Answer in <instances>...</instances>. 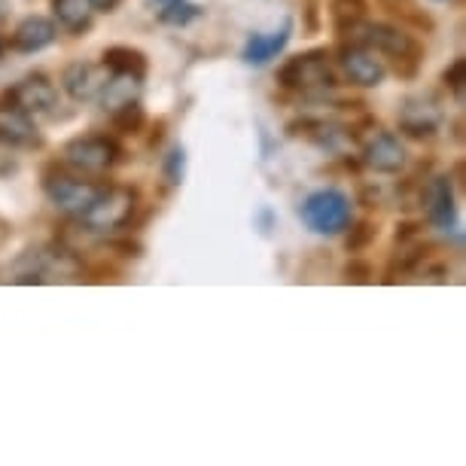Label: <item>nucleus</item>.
Segmentation results:
<instances>
[{
    "instance_id": "1",
    "label": "nucleus",
    "mask_w": 466,
    "mask_h": 466,
    "mask_svg": "<svg viewBox=\"0 0 466 466\" xmlns=\"http://www.w3.org/2000/svg\"><path fill=\"white\" fill-rule=\"evenodd\" d=\"M341 34L350 43H360V46L372 49L375 56H387L397 65L400 76H415L420 61H424V46L406 34L397 25H384V22H350L348 28H341Z\"/></svg>"
},
{
    "instance_id": "2",
    "label": "nucleus",
    "mask_w": 466,
    "mask_h": 466,
    "mask_svg": "<svg viewBox=\"0 0 466 466\" xmlns=\"http://www.w3.org/2000/svg\"><path fill=\"white\" fill-rule=\"evenodd\" d=\"M278 86H284L289 92H323L336 89V70H332L329 52L327 49H308L299 56L287 58L278 67Z\"/></svg>"
},
{
    "instance_id": "3",
    "label": "nucleus",
    "mask_w": 466,
    "mask_h": 466,
    "mask_svg": "<svg viewBox=\"0 0 466 466\" xmlns=\"http://www.w3.org/2000/svg\"><path fill=\"white\" fill-rule=\"evenodd\" d=\"M299 217L314 235H341L354 223V205L341 189H318L302 201Z\"/></svg>"
},
{
    "instance_id": "4",
    "label": "nucleus",
    "mask_w": 466,
    "mask_h": 466,
    "mask_svg": "<svg viewBox=\"0 0 466 466\" xmlns=\"http://www.w3.org/2000/svg\"><path fill=\"white\" fill-rule=\"evenodd\" d=\"M43 189H46L49 201L61 210V214L83 217L86 210L92 208V201L98 198V192L104 187L95 180H83V174L52 168V171L43 174Z\"/></svg>"
},
{
    "instance_id": "5",
    "label": "nucleus",
    "mask_w": 466,
    "mask_h": 466,
    "mask_svg": "<svg viewBox=\"0 0 466 466\" xmlns=\"http://www.w3.org/2000/svg\"><path fill=\"white\" fill-rule=\"evenodd\" d=\"M137 210V192L128 187H104L92 208L80 217L89 232H116L135 217Z\"/></svg>"
},
{
    "instance_id": "6",
    "label": "nucleus",
    "mask_w": 466,
    "mask_h": 466,
    "mask_svg": "<svg viewBox=\"0 0 466 466\" xmlns=\"http://www.w3.org/2000/svg\"><path fill=\"white\" fill-rule=\"evenodd\" d=\"M61 159L80 174H104L122 159V147L107 135H83L67 140Z\"/></svg>"
},
{
    "instance_id": "7",
    "label": "nucleus",
    "mask_w": 466,
    "mask_h": 466,
    "mask_svg": "<svg viewBox=\"0 0 466 466\" xmlns=\"http://www.w3.org/2000/svg\"><path fill=\"white\" fill-rule=\"evenodd\" d=\"M442 104H439L436 95H411V98L402 101L400 107V131L415 140H424V137H433L439 128H442Z\"/></svg>"
},
{
    "instance_id": "8",
    "label": "nucleus",
    "mask_w": 466,
    "mask_h": 466,
    "mask_svg": "<svg viewBox=\"0 0 466 466\" xmlns=\"http://www.w3.org/2000/svg\"><path fill=\"white\" fill-rule=\"evenodd\" d=\"M339 67H341V74L348 76V83L360 86V89H375L387 76L384 61L375 58V52L360 46V43H345V46L339 49Z\"/></svg>"
},
{
    "instance_id": "9",
    "label": "nucleus",
    "mask_w": 466,
    "mask_h": 466,
    "mask_svg": "<svg viewBox=\"0 0 466 466\" xmlns=\"http://www.w3.org/2000/svg\"><path fill=\"white\" fill-rule=\"evenodd\" d=\"M6 101L22 113H28V116H43V113H52V107L58 104V89L46 74H28L6 92Z\"/></svg>"
},
{
    "instance_id": "10",
    "label": "nucleus",
    "mask_w": 466,
    "mask_h": 466,
    "mask_svg": "<svg viewBox=\"0 0 466 466\" xmlns=\"http://www.w3.org/2000/svg\"><path fill=\"white\" fill-rule=\"evenodd\" d=\"M363 162H366V168H372L375 174H400L406 168L409 153L393 131H378V135L366 140Z\"/></svg>"
},
{
    "instance_id": "11",
    "label": "nucleus",
    "mask_w": 466,
    "mask_h": 466,
    "mask_svg": "<svg viewBox=\"0 0 466 466\" xmlns=\"http://www.w3.org/2000/svg\"><path fill=\"white\" fill-rule=\"evenodd\" d=\"M107 83V67L92 65V61H74L61 74V86L74 101H95Z\"/></svg>"
},
{
    "instance_id": "12",
    "label": "nucleus",
    "mask_w": 466,
    "mask_h": 466,
    "mask_svg": "<svg viewBox=\"0 0 466 466\" xmlns=\"http://www.w3.org/2000/svg\"><path fill=\"white\" fill-rule=\"evenodd\" d=\"M58 37V25L46 19V15H28L15 25L13 37H10V49L22 52V56H34V52H43L52 46Z\"/></svg>"
},
{
    "instance_id": "13",
    "label": "nucleus",
    "mask_w": 466,
    "mask_h": 466,
    "mask_svg": "<svg viewBox=\"0 0 466 466\" xmlns=\"http://www.w3.org/2000/svg\"><path fill=\"white\" fill-rule=\"evenodd\" d=\"M0 140L15 149H34L43 144L34 119L28 113H22L19 107H13L10 101L0 104Z\"/></svg>"
},
{
    "instance_id": "14",
    "label": "nucleus",
    "mask_w": 466,
    "mask_h": 466,
    "mask_svg": "<svg viewBox=\"0 0 466 466\" xmlns=\"http://www.w3.org/2000/svg\"><path fill=\"white\" fill-rule=\"evenodd\" d=\"M427 210H430V223H433L439 232H451L457 223V205H454V183L448 174H439V177L430 180Z\"/></svg>"
},
{
    "instance_id": "15",
    "label": "nucleus",
    "mask_w": 466,
    "mask_h": 466,
    "mask_svg": "<svg viewBox=\"0 0 466 466\" xmlns=\"http://www.w3.org/2000/svg\"><path fill=\"white\" fill-rule=\"evenodd\" d=\"M289 37H293V22L284 19V25H280L278 31H268V34H253V37H250L248 43H244L241 58L248 61V65H253V67L268 65L271 58H278L280 52H284V46L289 43Z\"/></svg>"
},
{
    "instance_id": "16",
    "label": "nucleus",
    "mask_w": 466,
    "mask_h": 466,
    "mask_svg": "<svg viewBox=\"0 0 466 466\" xmlns=\"http://www.w3.org/2000/svg\"><path fill=\"white\" fill-rule=\"evenodd\" d=\"M52 6V15H56V22L61 25L65 31L76 34L80 37L83 31H89L92 25V0H49Z\"/></svg>"
},
{
    "instance_id": "17",
    "label": "nucleus",
    "mask_w": 466,
    "mask_h": 466,
    "mask_svg": "<svg viewBox=\"0 0 466 466\" xmlns=\"http://www.w3.org/2000/svg\"><path fill=\"white\" fill-rule=\"evenodd\" d=\"M101 65L107 67V74H126L144 80L147 76V56L135 46H110L104 49Z\"/></svg>"
},
{
    "instance_id": "18",
    "label": "nucleus",
    "mask_w": 466,
    "mask_h": 466,
    "mask_svg": "<svg viewBox=\"0 0 466 466\" xmlns=\"http://www.w3.org/2000/svg\"><path fill=\"white\" fill-rule=\"evenodd\" d=\"M140 83H144V80H137V76H126V74L107 76V83H104V89L98 95L104 110H116V107H122V104L137 101Z\"/></svg>"
},
{
    "instance_id": "19",
    "label": "nucleus",
    "mask_w": 466,
    "mask_h": 466,
    "mask_svg": "<svg viewBox=\"0 0 466 466\" xmlns=\"http://www.w3.org/2000/svg\"><path fill=\"white\" fill-rule=\"evenodd\" d=\"M110 119L119 135H140L147 126V113L140 107V101H128V104H122V107L110 110Z\"/></svg>"
},
{
    "instance_id": "20",
    "label": "nucleus",
    "mask_w": 466,
    "mask_h": 466,
    "mask_svg": "<svg viewBox=\"0 0 466 466\" xmlns=\"http://www.w3.org/2000/svg\"><path fill=\"white\" fill-rule=\"evenodd\" d=\"M156 4H159V19L168 25H177V28L196 22L201 15V6H196L192 0H156Z\"/></svg>"
},
{
    "instance_id": "21",
    "label": "nucleus",
    "mask_w": 466,
    "mask_h": 466,
    "mask_svg": "<svg viewBox=\"0 0 466 466\" xmlns=\"http://www.w3.org/2000/svg\"><path fill=\"white\" fill-rule=\"evenodd\" d=\"M369 4L366 0H332V19H336V28H348L350 22L366 19Z\"/></svg>"
},
{
    "instance_id": "22",
    "label": "nucleus",
    "mask_w": 466,
    "mask_h": 466,
    "mask_svg": "<svg viewBox=\"0 0 466 466\" xmlns=\"http://www.w3.org/2000/svg\"><path fill=\"white\" fill-rule=\"evenodd\" d=\"M350 235H348V241H345V248L348 253H360V250H366L369 244H372L378 238V226L375 223H369V219H360V223H350Z\"/></svg>"
},
{
    "instance_id": "23",
    "label": "nucleus",
    "mask_w": 466,
    "mask_h": 466,
    "mask_svg": "<svg viewBox=\"0 0 466 466\" xmlns=\"http://www.w3.org/2000/svg\"><path fill=\"white\" fill-rule=\"evenodd\" d=\"M442 83H445V89L454 95V98H463V86H466V58H454L451 65L445 67V74H442Z\"/></svg>"
},
{
    "instance_id": "24",
    "label": "nucleus",
    "mask_w": 466,
    "mask_h": 466,
    "mask_svg": "<svg viewBox=\"0 0 466 466\" xmlns=\"http://www.w3.org/2000/svg\"><path fill=\"white\" fill-rule=\"evenodd\" d=\"M183 165H187V153H183V147H174L168 156H165V177L168 183H177L183 180Z\"/></svg>"
},
{
    "instance_id": "25",
    "label": "nucleus",
    "mask_w": 466,
    "mask_h": 466,
    "mask_svg": "<svg viewBox=\"0 0 466 466\" xmlns=\"http://www.w3.org/2000/svg\"><path fill=\"white\" fill-rule=\"evenodd\" d=\"M375 278V268L369 266L366 259H350L345 266V280L348 284H372Z\"/></svg>"
},
{
    "instance_id": "26",
    "label": "nucleus",
    "mask_w": 466,
    "mask_h": 466,
    "mask_svg": "<svg viewBox=\"0 0 466 466\" xmlns=\"http://www.w3.org/2000/svg\"><path fill=\"white\" fill-rule=\"evenodd\" d=\"M19 168V156H15V147L4 144L0 140V177H10V174Z\"/></svg>"
},
{
    "instance_id": "27",
    "label": "nucleus",
    "mask_w": 466,
    "mask_h": 466,
    "mask_svg": "<svg viewBox=\"0 0 466 466\" xmlns=\"http://www.w3.org/2000/svg\"><path fill=\"white\" fill-rule=\"evenodd\" d=\"M119 4H122V0H92V6H95V10H101V13H113Z\"/></svg>"
},
{
    "instance_id": "28",
    "label": "nucleus",
    "mask_w": 466,
    "mask_h": 466,
    "mask_svg": "<svg viewBox=\"0 0 466 466\" xmlns=\"http://www.w3.org/2000/svg\"><path fill=\"white\" fill-rule=\"evenodd\" d=\"M4 49H6V40H4V37H0V56H4Z\"/></svg>"
},
{
    "instance_id": "29",
    "label": "nucleus",
    "mask_w": 466,
    "mask_h": 466,
    "mask_svg": "<svg viewBox=\"0 0 466 466\" xmlns=\"http://www.w3.org/2000/svg\"><path fill=\"white\" fill-rule=\"evenodd\" d=\"M439 4H445V0H439Z\"/></svg>"
}]
</instances>
